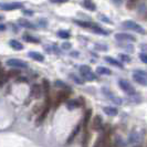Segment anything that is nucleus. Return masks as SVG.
<instances>
[{"label":"nucleus","mask_w":147,"mask_h":147,"mask_svg":"<svg viewBox=\"0 0 147 147\" xmlns=\"http://www.w3.org/2000/svg\"><path fill=\"white\" fill-rule=\"evenodd\" d=\"M80 73L82 78L86 81H94L96 80V74L91 70V67L88 65H81L80 66Z\"/></svg>","instance_id":"f257e3e1"},{"label":"nucleus","mask_w":147,"mask_h":147,"mask_svg":"<svg viewBox=\"0 0 147 147\" xmlns=\"http://www.w3.org/2000/svg\"><path fill=\"white\" fill-rule=\"evenodd\" d=\"M133 79L134 81L137 82L140 85H147V73L142 71V70H137L133 73Z\"/></svg>","instance_id":"f03ea898"},{"label":"nucleus","mask_w":147,"mask_h":147,"mask_svg":"<svg viewBox=\"0 0 147 147\" xmlns=\"http://www.w3.org/2000/svg\"><path fill=\"white\" fill-rule=\"evenodd\" d=\"M118 85H119V88H122L126 94H128V95H135L136 94V91H135L134 86L128 81H126V80H119L118 81Z\"/></svg>","instance_id":"7ed1b4c3"},{"label":"nucleus","mask_w":147,"mask_h":147,"mask_svg":"<svg viewBox=\"0 0 147 147\" xmlns=\"http://www.w3.org/2000/svg\"><path fill=\"white\" fill-rule=\"evenodd\" d=\"M123 26L127 28V29L129 30H133V31H135V32H137V33H145V30L143 29V27L138 24V23H136V22L134 21H131V20H126V21L123 22Z\"/></svg>","instance_id":"20e7f679"},{"label":"nucleus","mask_w":147,"mask_h":147,"mask_svg":"<svg viewBox=\"0 0 147 147\" xmlns=\"http://www.w3.org/2000/svg\"><path fill=\"white\" fill-rule=\"evenodd\" d=\"M7 65L18 67V69H26V67H28V63L19 59H10L7 61Z\"/></svg>","instance_id":"39448f33"},{"label":"nucleus","mask_w":147,"mask_h":147,"mask_svg":"<svg viewBox=\"0 0 147 147\" xmlns=\"http://www.w3.org/2000/svg\"><path fill=\"white\" fill-rule=\"evenodd\" d=\"M23 7L22 3L20 2H12V3H0V9L2 10H7V11H12V10H17V9H21Z\"/></svg>","instance_id":"423d86ee"},{"label":"nucleus","mask_w":147,"mask_h":147,"mask_svg":"<svg viewBox=\"0 0 147 147\" xmlns=\"http://www.w3.org/2000/svg\"><path fill=\"white\" fill-rule=\"evenodd\" d=\"M69 95H70V92H69V91H61V92H59L58 95H57V98H55L54 106L58 107L60 104L62 103V102H64L66 98L69 97Z\"/></svg>","instance_id":"0eeeda50"},{"label":"nucleus","mask_w":147,"mask_h":147,"mask_svg":"<svg viewBox=\"0 0 147 147\" xmlns=\"http://www.w3.org/2000/svg\"><path fill=\"white\" fill-rule=\"evenodd\" d=\"M102 124H103L102 117H101L100 115H96V116H94L93 121H92V129H93V131H96V132H97V131H101Z\"/></svg>","instance_id":"6e6552de"},{"label":"nucleus","mask_w":147,"mask_h":147,"mask_svg":"<svg viewBox=\"0 0 147 147\" xmlns=\"http://www.w3.org/2000/svg\"><path fill=\"white\" fill-rule=\"evenodd\" d=\"M115 39L118 41H132V42H134L136 40L132 34H128V33H116Z\"/></svg>","instance_id":"1a4fd4ad"},{"label":"nucleus","mask_w":147,"mask_h":147,"mask_svg":"<svg viewBox=\"0 0 147 147\" xmlns=\"http://www.w3.org/2000/svg\"><path fill=\"white\" fill-rule=\"evenodd\" d=\"M112 145V140H111V134L110 132H106L102 136V144L101 147H111Z\"/></svg>","instance_id":"9d476101"},{"label":"nucleus","mask_w":147,"mask_h":147,"mask_svg":"<svg viewBox=\"0 0 147 147\" xmlns=\"http://www.w3.org/2000/svg\"><path fill=\"white\" fill-rule=\"evenodd\" d=\"M42 94V90L40 88V85L34 84L32 88H31V96L34 97V98H39Z\"/></svg>","instance_id":"9b49d317"},{"label":"nucleus","mask_w":147,"mask_h":147,"mask_svg":"<svg viewBox=\"0 0 147 147\" xmlns=\"http://www.w3.org/2000/svg\"><path fill=\"white\" fill-rule=\"evenodd\" d=\"M80 128H81V125L79 124L78 126H75V128L73 129V132L71 133V135L69 136V138H67V140H66V145H70L72 142L74 140V138L76 137V135L79 134V132H80Z\"/></svg>","instance_id":"f8f14e48"},{"label":"nucleus","mask_w":147,"mask_h":147,"mask_svg":"<svg viewBox=\"0 0 147 147\" xmlns=\"http://www.w3.org/2000/svg\"><path fill=\"white\" fill-rule=\"evenodd\" d=\"M90 140H91V136H90V132L85 128V131L83 133V137H82V147H88L90 144Z\"/></svg>","instance_id":"ddd939ff"},{"label":"nucleus","mask_w":147,"mask_h":147,"mask_svg":"<svg viewBox=\"0 0 147 147\" xmlns=\"http://www.w3.org/2000/svg\"><path fill=\"white\" fill-rule=\"evenodd\" d=\"M83 7L88 10H91V11H95L96 10V5L92 1V0H83L82 2Z\"/></svg>","instance_id":"4468645a"},{"label":"nucleus","mask_w":147,"mask_h":147,"mask_svg":"<svg viewBox=\"0 0 147 147\" xmlns=\"http://www.w3.org/2000/svg\"><path fill=\"white\" fill-rule=\"evenodd\" d=\"M104 113L106 114V115H109V116H115V115H117L118 113V110L116 107H112V106H105L103 109Z\"/></svg>","instance_id":"2eb2a0df"},{"label":"nucleus","mask_w":147,"mask_h":147,"mask_svg":"<svg viewBox=\"0 0 147 147\" xmlns=\"http://www.w3.org/2000/svg\"><path fill=\"white\" fill-rule=\"evenodd\" d=\"M18 23H19L21 27L27 28V29H34V28H36V27H34L30 21H28L27 19H19V20H18Z\"/></svg>","instance_id":"dca6fc26"},{"label":"nucleus","mask_w":147,"mask_h":147,"mask_svg":"<svg viewBox=\"0 0 147 147\" xmlns=\"http://www.w3.org/2000/svg\"><path fill=\"white\" fill-rule=\"evenodd\" d=\"M29 57L31 58V59L36 60V61H39V62L44 61V57L41 54V53H39V52H34V51L29 52Z\"/></svg>","instance_id":"f3484780"},{"label":"nucleus","mask_w":147,"mask_h":147,"mask_svg":"<svg viewBox=\"0 0 147 147\" xmlns=\"http://www.w3.org/2000/svg\"><path fill=\"white\" fill-rule=\"evenodd\" d=\"M10 47L13 49V50H17V51H21L22 49H23V45H22L18 40H10Z\"/></svg>","instance_id":"a211bd4d"},{"label":"nucleus","mask_w":147,"mask_h":147,"mask_svg":"<svg viewBox=\"0 0 147 147\" xmlns=\"http://www.w3.org/2000/svg\"><path fill=\"white\" fill-rule=\"evenodd\" d=\"M105 61L107 62V63H110L112 65L116 66V67H119V69H123V64L121 63V62H118L117 60L113 59V58H111V57H105Z\"/></svg>","instance_id":"6ab92c4d"},{"label":"nucleus","mask_w":147,"mask_h":147,"mask_svg":"<svg viewBox=\"0 0 147 147\" xmlns=\"http://www.w3.org/2000/svg\"><path fill=\"white\" fill-rule=\"evenodd\" d=\"M66 105H67V107H69L70 110H73L75 107H80L82 105V103L79 100H71V101H67Z\"/></svg>","instance_id":"aec40b11"},{"label":"nucleus","mask_w":147,"mask_h":147,"mask_svg":"<svg viewBox=\"0 0 147 147\" xmlns=\"http://www.w3.org/2000/svg\"><path fill=\"white\" fill-rule=\"evenodd\" d=\"M8 74L3 69H0V86H3L7 82Z\"/></svg>","instance_id":"412c9836"},{"label":"nucleus","mask_w":147,"mask_h":147,"mask_svg":"<svg viewBox=\"0 0 147 147\" xmlns=\"http://www.w3.org/2000/svg\"><path fill=\"white\" fill-rule=\"evenodd\" d=\"M96 72L98 74H102V75H111L112 74V71H111L110 69H106L104 66H98L96 69Z\"/></svg>","instance_id":"4be33fe9"},{"label":"nucleus","mask_w":147,"mask_h":147,"mask_svg":"<svg viewBox=\"0 0 147 147\" xmlns=\"http://www.w3.org/2000/svg\"><path fill=\"white\" fill-rule=\"evenodd\" d=\"M42 86H43L42 92H44V94L47 96H49V94H50V82L48 80H43L42 81Z\"/></svg>","instance_id":"5701e85b"},{"label":"nucleus","mask_w":147,"mask_h":147,"mask_svg":"<svg viewBox=\"0 0 147 147\" xmlns=\"http://www.w3.org/2000/svg\"><path fill=\"white\" fill-rule=\"evenodd\" d=\"M23 40L27 41V42H31V43H39V42H40L39 39L32 37V36H30V34H23Z\"/></svg>","instance_id":"b1692460"},{"label":"nucleus","mask_w":147,"mask_h":147,"mask_svg":"<svg viewBox=\"0 0 147 147\" xmlns=\"http://www.w3.org/2000/svg\"><path fill=\"white\" fill-rule=\"evenodd\" d=\"M91 29L93 30L94 32H96V33H100V34H107V32H106L105 30L102 29L101 27H98V26L94 24V23H92V26H91Z\"/></svg>","instance_id":"393cba45"},{"label":"nucleus","mask_w":147,"mask_h":147,"mask_svg":"<svg viewBox=\"0 0 147 147\" xmlns=\"http://www.w3.org/2000/svg\"><path fill=\"white\" fill-rule=\"evenodd\" d=\"M91 115H92V110H88V112L85 113V116H84V122H83V126H84V128H86L88 123L90 122V118H91Z\"/></svg>","instance_id":"a878e982"},{"label":"nucleus","mask_w":147,"mask_h":147,"mask_svg":"<svg viewBox=\"0 0 147 147\" xmlns=\"http://www.w3.org/2000/svg\"><path fill=\"white\" fill-rule=\"evenodd\" d=\"M58 36H59L60 38H62V39H69V38L71 37L70 32H69V31H65V30H60L59 32H58Z\"/></svg>","instance_id":"bb28decb"},{"label":"nucleus","mask_w":147,"mask_h":147,"mask_svg":"<svg viewBox=\"0 0 147 147\" xmlns=\"http://www.w3.org/2000/svg\"><path fill=\"white\" fill-rule=\"evenodd\" d=\"M129 140L132 142V143H140V136L136 133H132L131 134V136H129Z\"/></svg>","instance_id":"cd10ccee"},{"label":"nucleus","mask_w":147,"mask_h":147,"mask_svg":"<svg viewBox=\"0 0 147 147\" xmlns=\"http://www.w3.org/2000/svg\"><path fill=\"white\" fill-rule=\"evenodd\" d=\"M74 22H75L76 24L81 26V27H84V28H91V26H92V23H90V22H85V21H79V20H74Z\"/></svg>","instance_id":"c85d7f7f"},{"label":"nucleus","mask_w":147,"mask_h":147,"mask_svg":"<svg viewBox=\"0 0 147 147\" xmlns=\"http://www.w3.org/2000/svg\"><path fill=\"white\" fill-rule=\"evenodd\" d=\"M119 59L124 62H129L131 61V57L127 55V54H119Z\"/></svg>","instance_id":"c756f323"},{"label":"nucleus","mask_w":147,"mask_h":147,"mask_svg":"<svg viewBox=\"0 0 147 147\" xmlns=\"http://www.w3.org/2000/svg\"><path fill=\"white\" fill-rule=\"evenodd\" d=\"M71 79H72L73 81L76 82L78 84H83V81H82V80H80V79H79L76 75H74V74H71Z\"/></svg>","instance_id":"7c9ffc66"},{"label":"nucleus","mask_w":147,"mask_h":147,"mask_svg":"<svg viewBox=\"0 0 147 147\" xmlns=\"http://www.w3.org/2000/svg\"><path fill=\"white\" fill-rule=\"evenodd\" d=\"M140 59L142 60V62L147 63V54L146 53H140Z\"/></svg>","instance_id":"2f4dec72"},{"label":"nucleus","mask_w":147,"mask_h":147,"mask_svg":"<svg viewBox=\"0 0 147 147\" xmlns=\"http://www.w3.org/2000/svg\"><path fill=\"white\" fill-rule=\"evenodd\" d=\"M55 86H59V88H69L63 82H61V81H55Z\"/></svg>","instance_id":"473e14b6"},{"label":"nucleus","mask_w":147,"mask_h":147,"mask_svg":"<svg viewBox=\"0 0 147 147\" xmlns=\"http://www.w3.org/2000/svg\"><path fill=\"white\" fill-rule=\"evenodd\" d=\"M101 144H102V136L96 140L95 144H94V147H101Z\"/></svg>","instance_id":"72a5a7b5"},{"label":"nucleus","mask_w":147,"mask_h":147,"mask_svg":"<svg viewBox=\"0 0 147 147\" xmlns=\"http://www.w3.org/2000/svg\"><path fill=\"white\" fill-rule=\"evenodd\" d=\"M8 74V76H16V75H18L19 74V71H10Z\"/></svg>","instance_id":"f704fd0d"},{"label":"nucleus","mask_w":147,"mask_h":147,"mask_svg":"<svg viewBox=\"0 0 147 147\" xmlns=\"http://www.w3.org/2000/svg\"><path fill=\"white\" fill-rule=\"evenodd\" d=\"M53 3H63V2H66L67 0H50Z\"/></svg>","instance_id":"c9c22d12"},{"label":"nucleus","mask_w":147,"mask_h":147,"mask_svg":"<svg viewBox=\"0 0 147 147\" xmlns=\"http://www.w3.org/2000/svg\"><path fill=\"white\" fill-rule=\"evenodd\" d=\"M62 48H63V49H70V48H71V44L67 43V42H66V43H63Z\"/></svg>","instance_id":"e433bc0d"},{"label":"nucleus","mask_w":147,"mask_h":147,"mask_svg":"<svg viewBox=\"0 0 147 147\" xmlns=\"http://www.w3.org/2000/svg\"><path fill=\"white\" fill-rule=\"evenodd\" d=\"M7 29V27L5 26V24H2V23H0V31H5V30Z\"/></svg>","instance_id":"4c0bfd02"},{"label":"nucleus","mask_w":147,"mask_h":147,"mask_svg":"<svg viewBox=\"0 0 147 147\" xmlns=\"http://www.w3.org/2000/svg\"><path fill=\"white\" fill-rule=\"evenodd\" d=\"M2 19H3V17H2V16H0V20H2Z\"/></svg>","instance_id":"58836bf2"}]
</instances>
